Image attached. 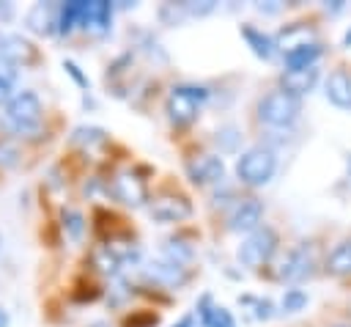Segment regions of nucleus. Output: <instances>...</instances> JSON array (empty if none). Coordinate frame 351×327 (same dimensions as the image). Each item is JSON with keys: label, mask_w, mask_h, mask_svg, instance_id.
<instances>
[{"label": "nucleus", "mask_w": 351, "mask_h": 327, "mask_svg": "<svg viewBox=\"0 0 351 327\" xmlns=\"http://www.w3.org/2000/svg\"><path fill=\"white\" fill-rule=\"evenodd\" d=\"M44 121V104L33 91H16L8 102H5V113H3V124L14 132V135H38Z\"/></svg>", "instance_id": "1"}, {"label": "nucleus", "mask_w": 351, "mask_h": 327, "mask_svg": "<svg viewBox=\"0 0 351 327\" xmlns=\"http://www.w3.org/2000/svg\"><path fill=\"white\" fill-rule=\"evenodd\" d=\"M255 113H258V121H261L263 126L288 129V126L299 118V113H302V99L291 96V93L282 91V88H274V91H269V93H263V96L258 99Z\"/></svg>", "instance_id": "2"}, {"label": "nucleus", "mask_w": 351, "mask_h": 327, "mask_svg": "<svg viewBox=\"0 0 351 327\" xmlns=\"http://www.w3.org/2000/svg\"><path fill=\"white\" fill-rule=\"evenodd\" d=\"M277 170V154L269 146H252L239 154L236 159V176L247 187H263L271 181Z\"/></svg>", "instance_id": "3"}, {"label": "nucleus", "mask_w": 351, "mask_h": 327, "mask_svg": "<svg viewBox=\"0 0 351 327\" xmlns=\"http://www.w3.org/2000/svg\"><path fill=\"white\" fill-rule=\"evenodd\" d=\"M277 245H280L277 231H274L271 225H261V228H255L252 234H247V236L241 239L236 256H239V261H241L244 267L258 269V267H263V264L271 261V256L277 253Z\"/></svg>", "instance_id": "4"}, {"label": "nucleus", "mask_w": 351, "mask_h": 327, "mask_svg": "<svg viewBox=\"0 0 351 327\" xmlns=\"http://www.w3.org/2000/svg\"><path fill=\"white\" fill-rule=\"evenodd\" d=\"M208 91L200 85H176L167 96V115L176 126H186L200 115V104L206 102Z\"/></svg>", "instance_id": "5"}, {"label": "nucleus", "mask_w": 351, "mask_h": 327, "mask_svg": "<svg viewBox=\"0 0 351 327\" xmlns=\"http://www.w3.org/2000/svg\"><path fill=\"white\" fill-rule=\"evenodd\" d=\"M186 176L192 179V184L197 187H208V184H217L225 179V162L219 154H200V157H192L186 162Z\"/></svg>", "instance_id": "6"}, {"label": "nucleus", "mask_w": 351, "mask_h": 327, "mask_svg": "<svg viewBox=\"0 0 351 327\" xmlns=\"http://www.w3.org/2000/svg\"><path fill=\"white\" fill-rule=\"evenodd\" d=\"M313 275V250L310 245H296L285 253L282 264H280V278L285 283H302Z\"/></svg>", "instance_id": "7"}, {"label": "nucleus", "mask_w": 351, "mask_h": 327, "mask_svg": "<svg viewBox=\"0 0 351 327\" xmlns=\"http://www.w3.org/2000/svg\"><path fill=\"white\" fill-rule=\"evenodd\" d=\"M261 220H263V201L258 198H241L230 217H228V228L233 234H252L255 228H261Z\"/></svg>", "instance_id": "8"}, {"label": "nucleus", "mask_w": 351, "mask_h": 327, "mask_svg": "<svg viewBox=\"0 0 351 327\" xmlns=\"http://www.w3.org/2000/svg\"><path fill=\"white\" fill-rule=\"evenodd\" d=\"M189 214H192V206L181 195H162V198L151 201V217L159 223H178Z\"/></svg>", "instance_id": "9"}, {"label": "nucleus", "mask_w": 351, "mask_h": 327, "mask_svg": "<svg viewBox=\"0 0 351 327\" xmlns=\"http://www.w3.org/2000/svg\"><path fill=\"white\" fill-rule=\"evenodd\" d=\"M318 58H321V44L318 41H296V44H288V49L282 52V60H285L288 71L310 69V66L318 63Z\"/></svg>", "instance_id": "10"}, {"label": "nucleus", "mask_w": 351, "mask_h": 327, "mask_svg": "<svg viewBox=\"0 0 351 327\" xmlns=\"http://www.w3.org/2000/svg\"><path fill=\"white\" fill-rule=\"evenodd\" d=\"M324 93L335 107L351 110V74L346 69H332L324 82Z\"/></svg>", "instance_id": "11"}, {"label": "nucleus", "mask_w": 351, "mask_h": 327, "mask_svg": "<svg viewBox=\"0 0 351 327\" xmlns=\"http://www.w3.org/2000/svg\"><path fill=\"white\" fill-rule=\"evenodd\" d=\"M318 82V66H310V69H296V71H282L280 74V88L288 91L291 96L302 99L304 93H310Z\"/></svg>", "instance_id": "12"}, {"label": "nucleus", "mask_w": 351, "mask_h": 327, "mask_svg": "<svg viewBox=\"0 0 351 327\" xmlns=\"http://www.w3.org/2000/svg\"><path fill=\"white\" fill-rule=\"evenodd\" d=\"M110 192L126 206H140L145 201V184L132 173H118L110 184Z\"/></svg>", "instance_id": "13"}, {"label": "nucleus", "mask_w": 351, "mask_h": 327, "mask_svg": "<svg viewBox=\"0 0 351 327\" xmlns=\"http://www.w3.org/2000/svg\"><path fill=\"white\" fill-rule=\"evenodd\" d=\"M112 22V3L107 0H90L85 5V16H82V27L90 33H107Z\"/></svg>", "instance_id": "14"}, {"label": "nucleus", "mask_w": 351, "mask_h": 327, "mask_svg": "<svg viewBox=\"0 0 351 327\" xmlns=\"http://www.w3.org/2000/svg\"><path fill=\"white\" fill-rule=\"evenodd\" d=\"M148 275H151L156 283H165V286H181V283L186 280L184 264H176V261H170V258H162V261L148 264Z\"/></svg>", "instance_id": "15"}, {"label": "nucleus", "mask_w": 351, "mask_h": 327, "mask_svg": "<svg viewBox=\"0 0 351 327\" xmlns=\"http://www.w3.org/2000/svg\"><path fill=\"white\" fill-rule=\"evenodd\" d=\"M241 36H244V41L250 44V49H252L258 58H263V60H271V58H274L277 41H274L269 33H263V30H258V27H252V25H244V27H241Z\"/></svg>", "instance_id": "16"}, {"label": "nucleus", "mask_w": 351, "mask_h": 327, "mask_svg": "<svg viewBox=\"0 0 351 327\" xmlns=\"http://www.w3.org/2000/svg\"><path fill=\"white\" fill-rule=\"evenodd\" d=\"M25 22H27V27H30L33 33L44 36V33L52 30V25H58V19H55V8L47 5V3H36V5L27 11Z\"/></svg>", "instance_id": "17"}, {"label": "nucleus", "mask_w": 351, "mask_h": 327, "mask_svg": "<svg viewBox=\"0 0 351 327\" xmlns=\"http://www.w3.org/2000/svg\"><path fill=\"white\" fill-rule=\"evenodd\" d=\"M85 5H88V0H71V3H63V5L58 8V30H60V33H71L77 25H82Z\"/></svg>", "instance_id": "18"}, {"label": "nucleus", "mask_w": 351, "mask_h": 327, "mask_svg": "<svg viewBox=\"0 0 351 327\" xmlns=\"http://www.w3.org/2000/svg\"><path fill=\"white\" fill-rule=\"evenodd\" d=\"M326 272L335 275V278L351 275V239L335 245V250L326 256Z\"/></svg>", "instance_id": "19"}, {"label": "nucleus", "mask_w": 351, "mask_h": 327, "mask_svg": "<svg viewBox=\"0 0 351 327\" xmlns=\"http://www.w3.org/2000/svg\"><path fill=\"white\" fill-rule=\"evenodd\" d=\"M304 305H307V291H302V289H285V294H282V311L285 313H296Z\"/></svg>", "instance_id": "20"}, {"label": "nucleus", "mask_w": 351, "mask_h": 327, "mask_svg": "<svg viewBox=\"0 0 351 327\" xmlns=\"http://www.w3.org/2000/svg\"><path fill=\"white\" fill-rule=\"evenodd\" d=\"M19 162V148L11 140H0V168H14Z\"/></svg>", "instance_id": "21"}, {"label": "nucleus", "mask_w": 351, "mask_h": 327, "mask_svg": "<svg viewBox=\"0 0 351 327\" xmlns=\"http://www.w3.org/2000/svg\"><path fill=\"white\" fill-rule=\"evenodd\" d=\"M19 63H14V60H8V58H0V82L3 85H8V88H14V82H16V77H19V69H16Z\"/></svg>", "instance_id": "22"}, {"label": "nucleus", "mask_w": 351, "mask_h": 327, "mask_svg": "<svg viewBox=\"0 0 351 327\" xmlns=\"http://www.w3.org/2000/svg\"><path fill=\"white\" fill-rule=\"evenodd\" d=\"M184 8H186V16H206V14H211V11L217 8V3H214V0H203V3H184Z\"/></svg>", "instance_id": "23"}, {"label": "nucleus", "mask_w": 351, "mask_h": 327, "mask_svg": "<svg viewBox=\"0 0 351 327\" xmlns=\"http://www.w3.org/2000/svg\"><path fill=\"white\" fill-rule=\"evenodd\" d=\"M63 223H66V228H69V234H71L74 239L82 234V214H77V212H66Z\"/></svg>", "instance_id": "24"}, {"label": "nucleus", "mask_w": 351, "mask_h": 327, "mask_svg": "<svg viewBox=\"0 0 351 327\" xmlns=\"http://www.w3.org/2000/svg\"><path fill=\"white\" fill-rule=\"evenodd\" d=\"M66 71H69V74H71V77H74V80H77V82H80L82 88H88V80H85V77L80 74V69H77V66H74L71 60H66Z\"/></svg>", "instance_id": "25"}, {"label": "nucleus", "mask_w": 351, "mask_h": 327, "mask_svg": "<svg viewBox=\"0 0 351 327\" xmlns=\"http://www.w3.org/2000/svg\"><path fill=\"white\" fill-rule=\"evenodd\" d=\"M255 8H258V11H263V14H277V11L282 8V3H277V0H271V3H258Z\"/></svg>", "instance_id": "26"}, {"label": "nucleus", "mask_w": 351, "mask_h": 327, "mask_svg": "<svg viewBox=\"0 0 351 327\" xmlns=\"http://www.w3.org/2000/svg\"><path fill=\"white\" fill-rule=\"evenodd\" d=\"M11 16H14V3L0 0V22H8Z\"/></svg>", "instance_id": "27"}, {"label": "nucleus", "mask_w": 351, "mask_h": 327, "mask_svg": "<svg viewBox=\"0 0 351 327\" xmlns=\"http://www.w3.org/2000/svg\"><path fill=\"white\" fill-rule=\"evenodd\" d=\"M258 316H261V319H269V316H271V302H269V300L258 302Z\"/></svg>", "instance_id": "28"}, {"label": "nucleus", "mask_w": 351, "mask_h": 327, "mask_svg": "<svg viewBox=\"0 0 351 327\" xmlns=\"http://www.w3.org/2000/svg\"><path fill=\"white\" fill-rule=\"evenodd\" d=\"M8 99H11V88L0 82V104H3V102H8Z\"/></svg>", "instance_id": "29"}, {"label": "nucleus", "mask_w": 351, "mask_h": 327, "mask_svg": "<svg viewBox=\"0 0 351 327\" xmlns=\"http://www.w3.org/2000/svg\"><path fill=\"white\" fill-rule=\"evenodd\" d=\"M0 327H8V311L0 308Z\"/></svg>", "instance_id": "30"}, {"label": "nucleus", "mask_w": 351, "mask_h": 327, "mask_svg": "<svg viewBox=\"0 0 351 327\" xmlns=\"http://www.w3.org/2000/svg\"><path fill=\"white\" fill-rule=\"evenodd\" d=\"M348 44H351V30L346 33V47H348Z\"/></svg>", "instance_id": "31"}, {"label": "nucleus", "mask_w": 351, "mask_h": 327, "mask_svg": "<svg viewBox=\"0 0 351 327\" xmlns=\"http://www.w3.org/2000/svg\"><path fill=\"white\" fill-rule=\"evenodd\" d=\"M332 327H351V324H332Z\"/></svg>", "instance_id": "32"}]
</instances>
